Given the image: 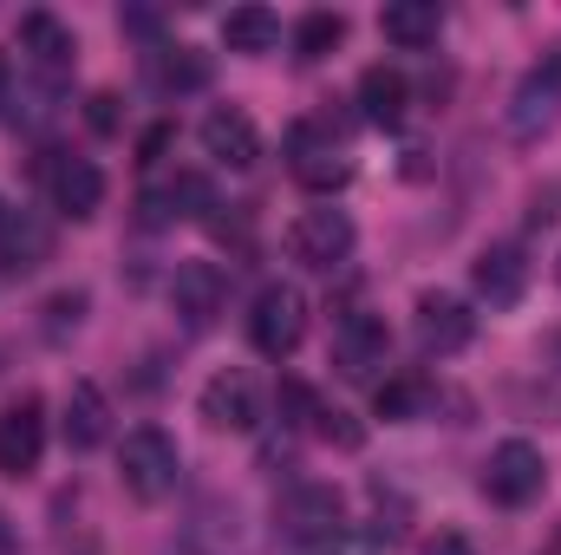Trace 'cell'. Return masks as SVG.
Masks as SVG:
<instances>
[{
    "label": "cell",
    "instance_id": "6da1fadb",
    "mask_svg": "<svg viewBox=\"0 0 561 555\" xmlns=\"http://www.w3.org/2000/svg\"><path fill=\"white\" fill-rule=\"evenodd\" d=\"M176 471H183V451L170 431L157 424H138L125 444H118V484L138 497V503H163L176 490Z\"/></svg>",
    "mask_w": 561,
    "mask_h": 555
},
{
    "label": "cell",
    "instance_id": "7a4b0ae2",
    "mask_svg": "<svg viewBox=\"0 0 561 555\" xmlns=\"http://www.w3.org/2000/svg\"><path fill=\"white\" fill-rule=\"evenodd\" d=\"M542 484H549V464H542V451H536L529 438H503V444L490 451V464H483V497L503 503V510L536 503Z\"/></svg>",
    "mask_w": 561,
    "mask_h": 555
},
{
    "label": "cell",
    "instance_id": "3957f363",
    "mask_svg": "<svg viewBox=\"0 0 561 555\" xmlns=\"http://www.w3.org/2000/svg\"><path fill=\"white\" fill-rule=\"evenodd\" d=\"M556 125H561V46L542 53V66L523 72V86L510 99V138L536 144V138H549Z\"/></svg>",
    "mask_w": 561,
    "mask_h": 555
},
{
    "label": "cell",
    "instance_id": "277c9868",
    "mask_svg": "<svg viewBox=\"0 0 561 555\" xmlns=\"http://www.w3.org/2000/svg\"><path fill=\"white\" fill-rule=\"evenodd\" d=\"M300 333H307V294L287 287V281H268V287L255 294V314H249V340H255V353L287 360V353L300 347Z\"/></svg>",
    "mask_w": 561,
    "mask_h": 555
},
{
    "label": "cell",
    "instance_id": "5b68a950",
    "mask_svg": "<svg viewBox=\"0 0 561 555\" xmlns=\"http://www.w3.org/2000/svg\"><path fill=\"white\" fill-rule=\"evenodd\" d=\"M287 249H294V262H300V269H340V262L353 256V216H346V209H333V203H313V209H300V216H294Z\"/></svg>",
    "mask_w": 561,
    "mask_h": 555
},
{
    "label": "cell",
    "instance_id": "8992f818",
    "mask_svg": "<svg viewBox=\"0 0 561 555\" xmlns=\"http://www.w3.org/2000/svg\"><path fill=\"white\" fill-rule=\"evenodd\" d=\"M287 170H294L307 190H340V183L353 177V163H346V150L333 138V125H313V118H300V125L287 132Z\"/></svg>",
    "mask_w": 561,
    "mask_h": 555
},
{
    "label": "cell",
    "instance_id": "52a82bcc",
    "mask_svg": "<svg viewBox=\"0 0 561 555\" xmlns=\"http://www.w3.org/2000/svg\"><path fill=\"white\" fill-rule=\"evenodd\" d=\"M386 353H392L386 314L353 307V314H340V320H333V360H340V373H346V380H373V373L386 366Z\"/></svg>",
    "mask_w": 561,
    "mask_h": 555
},
{
    "label": "cell",
    "instance_id": "ba28073f",
    "mask_svg": "<svg viewBox=\"0 0 561 555\" xmlns=\"http://www.w3.org/2000/svg\"><path fill=\"white\" fill-rule=\"evenodd\" d=\"M340 490L333 484H300V490H287L280 497V536H294V543H307V550H320V543H333L340 536Z\"/></svg>",
    "mask_w": 561,
    "mask_h": 555
},
{
    "label": "cell",
    "instance_id": "9c48e42d",
    "mask_svg": "<svg viewBox=\"0 0 561 555\" xmlns=\"http://www.w3.org/2000/svg\"><path fill=\"white\" fill-rule=\"evenodd\" d=\"M39 451H46V406L33 393H20L0 412V477H33Z\"/></svg>",
    "mask_w": 561,
    "mask_h": 555
},
{
    "label": "cell",
    "instance_id": "30bf717a",
    "mask_svg": "<svg viewBox=\"0 0 561 555\" xmlns=\"http://www.w3.org/2000/svg\"><path fill=\"white\" fill-rule=\"evenodd\" d=\"M477 340V314L457 294H419V347L431 360H450Z\"/></svg>",
    "mask_w": 561,
    "mask_h": 555
},
{
    "label": "cell",
    "instance_id": "8fae6325",
    "mask_svg": "<svg viewBox=\"0 0 561 555\" xmlns=\"http://www.w3.org/2000/svg\"><path fill=\"white\" fill-rule=\"evenodd\" d=\"M470 287H477V301H490V307H516V301L529 294V256H523L516 242H490V249L470 262Z\"/></svg>",
    "mask_w": 561,
    "mask_h": 555
},
{
    "label": "cell",
    "instance_id": "7c38bea8",
    "mask_svg": "<svg viewBox=\"0 0 561 555\" xmlns=\"http://www.w3.org/2000/svg\"><path fill=\"white\" fill-rule=\"evenodd\" d=\"M229 301V275L216 262H176L170 275V307L183 314V327H209Z\"/></svg>",
    "mask_w": 561,
    "mask_h": 555
},
{
    "label": "cell",
    "instance_id": "4fadbf2b",
    "mask_svg": "<svg viewBox=\"0 0 561 555\" xmlns=\"http://www.w3.org/2000/svg\"><path fill=\"white\" fill-rule=\"evenodd\" d=\"M196 406H203V418H209L216 431H255V424H262V393H255V380H249L242 366L216 373Z\"/></svg>",
    "mask_w": 561,
    "mask_h": 555
},
{
    "label": "cell",
    "instance_id": "5bb4252c",
    "mask_svg": "<svg viewBox=\"0 0 561 555\" xmlns=\"http://www.w3.org/2000/svg\"><path fill=\"white\" fill-rule=\"evenodd\" d=\"M46 190H53V209H59V216L85 223V216H99V203H105V170H99L92 157H59V163L46 170Z\"/></svg>",
    "mask_w": 561,
    "mask_h": 555
},
{
    "label": "cell",
    "instance_id": "9a60e30c",
    "mask_svg": "<svg viewBox=\"0 0 561 555\" xmlns=\"http://www.w3.org/2000/svg\"><path fill=\"white\" fill-rule=\"evenodd\" d=\"M203 150H209L222 170H255V157H262V132H255L249 112L216 105V112L203 118Z\"/></svg>",
    "mask_w": 561,
    "mask_h": 555
},
{
    "label": "cell",
    "instance_id": "2e32d148",
    "mask_svg": "<svg viewBox=\"0 0 561 555\" xmlns=\"http://www.w3.org/2000/svg\"><path fill=\"white\" fill-rule=\"evenodd\" d=\"M59 431H66V444H72V451H99V444L112 438V399H105V386H92V380H72Z\"/></svg>",
    "mask_w": 561,
    "mask_h": 555
},
{
    "label": "cell",
    "instance_id": "e0dca14e",
    "mask_svg": "<svg viewBox=\"0 0 561 555\" xmlns=\"http://www.w3.org/2000/svg\"><path fill=\"white\" fill-rule=\"evenodd\" d=\"M405 105H412V86H405L399 66H366L359 72V118L366 125L392 132V125H405Z\"/></svg>",
    "mask_w": 561,
    "mask_h": 555
},
{
    "label": "cell",
    "instance_id": "ac0fdd59",
    "mask_svg": "<svg viewBox=\"0 0 561 555\" xmlns=\"http://www.w3.org/2000/svg\"><path fill=\"white\" fill-rule=\"evenodd\" d=\"M379 33H386L392 46H405V53H424V46H437V33H444V7H437V0H392V7L379 13Z\"/></svg>",
    "mask_w": 561,
    "mask_h": 555
},
{
    "label": "cell",
    "instance_id": "d6986e66",
    "mask_svg": "<svg viewBox=\"0 0 561 555\" xmlns=\"http://www.w3.org/2000/svg\"><path fill=\"white\" fill-rule=\"evenodd\" d=\"M20 46L46 66V72H66L72 66V26L59 20V13H46V7H33V13H20Z\"/></svg>",
    "mask_w": 561,
    "mask_h": 555
},
{
    "label": "cell",
    "instance_id": "ffe728a7",
    "mask_svg": "<svg viewBox=\"0 0 561 555\" xmlns=\"http://www.w3.org/2000/svg\"><path fill=\"white\" fill-rule=\"evenodd\" d=\"M144 209H150V223H170V216H209L222 203H216V183L203 170H176L163 183V196H144Z\"/></svg>",
    "mask_w": 561,
    "mask_h": 555
},
{
    "label": "cell",
    "instance_id": "44dd1931",
    "mask_svg": "<svg viewBox=\"0 0 561 555\" xmlns=\"http://www.w3.org/2000/svg\"><path fill=\"white\" fill-rule=\"evenodd\" d=\"M46 249H53V236H46V223H39V216H26V209H20V216H7V223H0V262H7L13 275H20V269H39V262H46Z\"/></svg>",
    "mask_w": 561,
    "mask_h": 555
},
{
    "label": "cell",
    "instance_id": "7402d4cb",
    "mask_svg": "<svg viewBox=\"0 0 561 555\" xmlns=\"http://www.w3.org/2000/svg\"><path fill=\"white\" fill-rule=\"evenodd\" d=\"M275 39H280V20L268 7H229V20H222L229 53H275Z\"/></svg>",
    "mask_w": 561,
    "mask_h": 555
},
{
    "label": "cell",
    "instance_id": "603a6c76",
    "mask_svg": "<svg viewBox=\"0 0 561 555\" xmlns=\"http://www.w3.org/2000/svg\"><path fill=\"white\" fill-rule=\"evenodd\" d=\"M209 53H196V46H163L157 53V86L163 92H203L209 86Z\"/></svg>",
    "mask_w": 561,
    "mask_h": 555
},
{
    "label": "cell",
    "instance_id": "cb8c5ba5",
    "mask_svg": "<svg viewBox=\"0 0 561 555\" xmlns=\"http://www.w3.org/2000/svg\"><path fill=\"white\" fill-rule=\"evenodd\" d=\"M346 39V13H327V7H313V13H300V26H294V59H327L333 46Z\"/></svg>",
    "mask_w": 561,
    "mask_h": 555
},
{
    "label": "cell",
    "instance_id": "d4e9b609",
    "mask_svg": "<svg viewBox=\"0 0 561 555\" xmlns=\"http://www.w3.org/2000/svg\"><path fill=\"white\" fill-rule=\"evenodd\" d=\"M379 418H392V424H405V418H419L424 406H431V380L424 373H399V380H386L379 386Z\"/></svg>",
    "mask_w": 561,
    "mask_h": 555
},
{
    "label": "cell",
    "instance_id": "484cf974",
    "mask_svg": "<svg viewBox=\"0 0 561 555\" xmlns=\"http://www.w3.org/2000/svg\"><path fill=\"white\" fill-rule=\"evenodd\" d=\"M313 431H320L327 444H340V451H359V444H366V424H359L353 412H327V406H320Z\"/></svg>",
    "mask_w": 561,
    "mask_h": 555
},
{
    "label": "cell",
    "instance_id": "4316f807",
    "mask_svg": "<svg viewBox=\"0 0 561 555\" xmlns=\"http://www.w3.org/2000/svg\"><path fill=\"white\" fill-rule=\"evenodd\" d=\"M280 412H294V424H307V418H320V399L300 380H280Z\"/></svg>",
    "mask_w": 561,
    "mask_h": 555
},
{
    "label": "cell",
    "instance_id": "83f0119b",
    "mask_svg": "<svg viewBox=\"0 0 561 555\" xmlns=\"http://www.w3.org/2000/svg\"><path fill=\"white\" fill-rule=\"evenodd\" d=\"M53 320H46V333H66V320L79 327V314H85V294H53V307H46Z\"/></svg>",
    "mask_w": 561,
    "mask_h": 555
},
{
    "label": "cell",
    "instance_id": "f1b7e54d",
    "mask_svg": "<svg viewBox=\"0 0 561 555\" xmlns=\"http://www.w3.org/2000/svg\"><path fill=\"white\" fill-rule=\"evenodd\" d=\"M85 118H92V132H118V99L112 92H92V112Z\"/></svg>",
    "mask_w": 561,
    "mask_h": 555
},
{
    "label": "cell",
    "instance_id": "f546056e",
    "mask_svg": "<svg viewBox=\"0 0 561 555\" xmlns=\"http://www.w3.org/2000/svg\"><path fill=\"white\" fill-rule=\"evenodd\" d=\"M424 555H477V550H470V536H457V530H444L437 543H424Z\"/></svg>",
    "mask_w": 561,
    "mask_h": 555
},
{
    "label": "cell",
    "instance_id": "4dcf8cb0",
    "mask_svg": "<svg viewBox=\"0 0 561 555\" xmlns=\"http://www.w3.org/2000/svg\"><path fill=\"white\" fill-rule=\"evenodd\" d=\"M556 203H561V190H556V183H549V190H536V223H556V216H561Z\"/></svg>",
    "mask_w": 561,
    "mask_h": 555
},
{
    "label": "cell",
    "instance_id": "1f68e13d",
    "mask_svg": "<svg viewBox=\"0 0 561 555\" xmlns=\"http://www.w3.org/2000/svg\"><path fill=\"white\" fill-rule=\"evenodd\" d=\"M163 144H170V125H157V132H144V163H157V157H163Z\"/></svg>",
    "mask_w": 561,
    "mask_h": 555
},
{
    "label": "cell",
    "instance_id": "d6a6232c",
    "mask_svg": "<svg viewBox=\"0 0 561 555\" xmlns=\"http://www.w3.org/2000/svg\"><path fill=\"white\" fill-rule=\"evenodd\" d=\"M7 86H13V66H7V53H0V105H7Z\"/></svg>",
    "mask_w": 561,
    "mask_h": 555
},
{
    "label": "cell",
    "instance_id": "836d02e7",
    "mask_svg": "<svg viewBox=\"0 0 561 555\" xmlns=\"http://www.w3.org/2000/svg\"><path fill=\"white\" fill-rule=\"evenodd\" d=\"M0 555H13V523L0 517Z\"/></svg>",
    "mask_w": 561,
    "mask_h": 555
},
{
    "label": "cell",
    "instance_id": "e575fe53",
    "mask_svg": "<svg viewBox=\"0 0 561 555\" xmlns=\"http://www.w3.org/2000/svg\"><path fill=\"white\" fill-rule=\"evenodd\" d=\"M0 223H7V209H0Z\"/></svg>",
    "mask_w": 561,
    "mask_h": 555
}]
</instances>
